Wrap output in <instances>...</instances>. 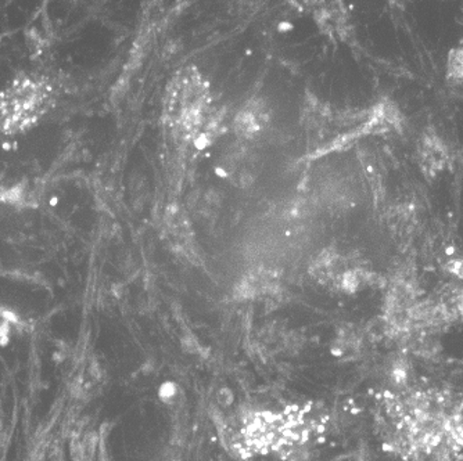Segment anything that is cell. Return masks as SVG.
<instances>
[{
    "instance_id": "obj_1",
    "label": "cell",
    "mask_w": 463,
    "mask_h": 461,
    "mask_svg": "<svg viewBox=\"0 0 463 461\" xmlns=\"http://www.w3.org/2000/svg\"><path fill=\"white\" fill-rule=\"evenodd\" d=\"M395 444L412 461H452L463 450V403L444 390L413 392L398 403Z\"/></svg>"
},
{
    "instance_id": "obj_2",
    "label": "cell",
    "mask_w": 463,
    "mask_h": 461,
    "mask_svg": "<svg viewBox=\"0 0 463 461\" xmlns=\"http://www.w3.org/2000/svg\"><path fill=\"white\" fill-rule=\"evenodd\" d=\"M51 86L43 78L20 74L0 90V136H17L39 124L52 106Z\"/></svg>"
},
{
    "instance_id": "obj_3",
    "label": "cell",
    "mask_w": 463,
    "mask_h": 461,
    "mask_svg": "<svg viewBox=\"0 0 463 461\" xmlns=\"http://www.w3.org/2000/svg\"><path fill=\"white\" fill-rule=\"evenodd\" d=\"M449 72L451 77L463 80V49L449 52Z\"/></svg>"
},
{
    "instance_id": "obj_4",
    "label": "cell",
    "mask_w": 463,
    "mask_h": 461,
    "mask_svg": "<svg viewBox=\"0 0 463 461\" xmlns=\"http://www.w3.org/2000/svg\"><path fill=\"white\" fill-rule=\"evenodd\" d=\"M0 439H2V427H0Z\"/></svg>"
}]
</instances>
